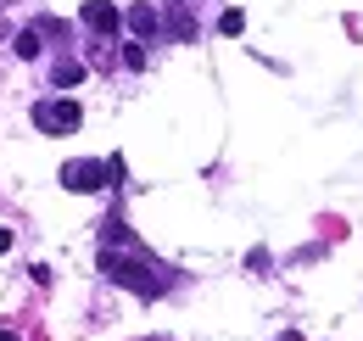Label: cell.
I'll return each instance as SVG.
<instances>
[{"label": "cell", "instance_id": "5bb4252c", "mask_svg": "<svg viewBox=\"0 0 363 341\" xmlns=\"http://www.w3.org/2000/svg\"><path fill=\"white\" fill-rule=\"evenodd\" d=\"M0 341H17V336H11V330H0Z\"/></svg>", "mask_w": 363, "mask_h": 341}, {"label": "cell", "instance_id": "8992f818", "mask_svg": "<svg viewBox=\"0 0 363 341\" xmlns=\"http://www.w3.org/2000/svg\"><path fill=\"white\" fill-rule=\"evenodd\" d=\"M123 23L135 28L140 40H157V28H162V11H157L151 0H140V6H129V11H123Z\"/></svg>", "mask_w": 363, "mask_h": 341}, {"label": "cell", "instance_id": "4fadbf2b", "mask_svg": "<svg viewBox=\"0 0 363 341\" xmlns=\"http://www.w3.org/2000/svg\"><path fill=\"white\" fill-rule=\"evenodd\" d=\"M279 341H302V336H296V330H285V336H279Z\"/></svg>", "mask_w": 363, "mask_h": 341}, {"label": "cell", "instance_id": "6da1fadb", "mask_svg": "<svg viewBox=\"0 0 363 341\" xmlns=\"http://www.w3.org/2000/svg\"><path fill=\"white\" fill-rule=\"evenodd\" d=\"M101 274H106L112 286L145 297V302L162 297V291L174 286V274H168L162 263H151V257H140V252H123V247H101Z\"/></svg>", "mask_w": 363, "mask_h": 341}, {"label": "cell", "instance_id": "8fae6325", "mask_svg": "<svg viewBox=\"0 0 363 341\" xmlns=\"http://www.w3.org/2000/svg\"><path fill=\"white\" fill-rule=\"evenodd\" d=\"M123 67H135V73L145 67V50H140V45H129V50H123Z\"/></svg>", "mask_w": 363, "mask_h": 341}, {"label": "cell", "instance_id": "30bf717a", "mask_svg": "<svg viewBox=\"0 0 363 341\" xmlns=\"http://www.w3.org/2000/svg\"><path fill=\"white\" fill-rule=\"evenodd\" d=\"M34 28H40V34H50V40H67V23H62V17H40Z\"/></svg>", "mask_w": 363, "mask_h": 341}, {"label": "cell", "instance_id": "52a82bcc", "mask_svg": "<svg viewBox=\"0 0 363 341\" xmlns=\"http://www.w3.org/2000/svg\"><path fill=\"white\" fill-rule=\"evenodd\" d=\"M79 79H84V62H73V56H62V62L50 67V85L56 90H73Z\"/></svg>", "mask_w": 363, "mask_h": 341}, {"label": "cell", "instance_id": "277c9868", "mask_svg": "<svg viewBox=\"0 0 363 341\" xmlns=\"http://www.w3.org/2000/svg\"><path fill=\"white\" fill-rule=\"evenodd\" d=\"M162 28H168L179 45H196V17H190V6H184V0H168V11H162Z\"/></svg>", "mask_w": 363, "mask_h": 341}, {"label": "cell", "instance_id": "ba28073f", "mask_svg": "<svg viewBox=\"0 0 363 341\" xmlns=\"http://www.w3.org/2000/svg\"><path fill=\"white\" fill-rule=\"evenodd\" d=\"M218 34H224V40H240V34H246V11H240V6H229L224 17H218Z\"/></svg>", "mask_w": 363, "mask_h": 341}, {"label": "cell", "instance_id": "9c48e42d", "mask_svg": "<svg viewBox=\"0 0 363 341\" xmlns=\"http://www.w3.org/2000/svg\"><path fill=\"white\" fill-rule=\"evenodd\" d=\"M40 40H45V34H40V28H23V34H17V40H11V50H17V56H23V62H34V56H40Z\"/></svg>", "mask_w": 363, "mask_h": 341}, {"label": "cell", "instance_id": "3957f363", "mask_svg": "<svg viewBox=\"0 0 363 341\" xmlns=\"http://www.w3.org/2000/svg\"><path fill=\"white\" fill-rule=\"evenodd\" d=\"M62 190H73V196H90V190H106L112 185V168L106 163H62Z\"/></svg>", "mask_w": 363, "mask_h": 341}, {"label": "cell", "instance_id": "7c38bea8", "mask_svg": "<svg viewBox=\"0 0 363 341\" xmlns=\"http://www.w3.org/2000/svg\"><path fill=\"white\" fill-rule=\"evenodd\" d=\"M6 247H11V229H0V252H6Z\"/></svg>", "mask_w": 363, "mask_h": 341}, {"label": "cell", "instance_id": "7a4b0ae2", "mask_svg": "<svg viewBox=\"0 0 363 341\" xmlns=\"http://www.w3.org/2000/svg\"><path fill=\"white\" fill-rule=\"evenodd\" d=\"M84 124V107L67 101V95H50V101H34V129L40 134H73Z\"/></svg>", "mask_w": 363, "mask_h": 341}, {"label": "cell", "instance_id": "5b68a950", "mask_svg": "<svg viewBox=\"0 0 363 341\" xmlns=\"http://www.w3.org/2000/svg\"><path fill=\"white\" fill-rule=\"evenodd\" d=\"M79 17H84V28H95V34H118V23H123L112 0H84V11H79Z\"/></svg>", "mask_w": 363, "mask_h": 341}]
</instances>
